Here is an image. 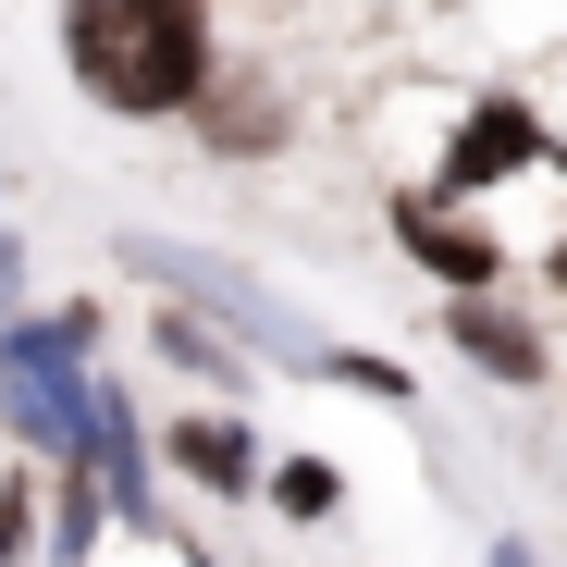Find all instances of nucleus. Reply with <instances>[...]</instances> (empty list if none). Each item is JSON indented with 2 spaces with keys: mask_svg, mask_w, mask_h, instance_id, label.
Masks as SVG:
<instances>
[{
  "mask_svg": "<svg viewBox=\"0 0 567 567\" xmlns=\"http://www.w3.org/2000/svg\"><path fill=\"white\" fill-rule=\"evenodd\" d=\"M62 62L112 124H173L223 74L210 0H62Z\"/></svg>",
  "mask_w": 567,
  "mask_h": 567,
  "instance_id": "1",
  "label": "nucleus"
},
{
  "mask_svg": "<svg viewBox=\"0 0 567 567\" xmlns=\"http://www.w3.org/2000/svg\"><path fill=\"white\" fill-rule=\"evenodd\" d=\"M86 346H100V309H50L0 333V420H13L25 456H86Z\"/></svg>",
  "mask_w": 567,
  "mask_h": 567,
  "instance_id": "2",
  "label": "nucleus"
},
{
  "mask_svg": "<svg viewBox=\"0 0 567 567\" xmlns=\"http://www.w3.org/2000/svg\"><path fill=\"white\" fill-rule=\"evenodd\" d=\"M555 136H543V112L530 100H468L456 112V136H444V198H482V185H506V173H530Z\"/></svg>",
  "mask_w": 567,
  "mask_h": 567,
  "instance_id": "3",
  "label": "nucleus"
},
{
  "mask_svg": "<svg viewBox=\"0 0 567 567\" xmlns=\"http://www.w3.org/2000/svg\"><path fill=\"white\" fill-rule=\"evenodd\" d=\"M395 247L444 284V297H494V271H506V247L468 223V210H444V198H395Z\"/></svg>",
  "mask_w": 567,
  "mask_h": 567,
  "instance_id": "4",
  "label": "nucleus"
},
{
  "mask_svg": "<svg viewBox=\"0 0 567 567\" xmlns=\"http://www.w3.org/2000/svg\"><path fill=\"white\" fill-rule=\"evenodd\" d=\"M161 456H173L198 494H223V506H259V432H247L235 408H185V420H161Z\"/></svg>",
  "mask_w": 567,
  "mask_h": 567,
  "instance_id": "5",
  "label": "nucleus"
},
{
  "mask_svg": "<svg viewBox=\"0 0 567 567\" xmlns=\"http://www.w3.org/2000/svg\"><path fill=\"white\" fill-rule=\"evenodd\" d=\"M432 321H444V346H456L468 370H494V383H518V395H543V383H555V346H543L518 309H494V297H444Z\"/></svg>",
  "mask_w": 567,
  "mask_h": 567,
  "instance_id": "6",
  "label": "nucleus"
},
{
  "mask_svg": "<svg viewBox=\"0 0 567 567\" xmlns=\"http://www.w3.org/2000/svg\"><path fill=\"white\" fill-rule=\"evenodd\" d=\"M198 112H210V148H284V100H271V86H247V74H210Z\"/></svg>",
  "mask_w": 567,
  "mask_h": 567,
  "instance_id": "7",
  "label": "nucleus"
},
{
  "mask_svg": "<svg viewBox=\"0 0 567 567\" xmlns=\"http://www.w3.org/2000/svg\"><path fill=\"white\" fill-rule=\"evenodd\" d=\"M148 346H161L173 370H198V383H247V346H235V333H210L198 309H148Z\"/></svg>",
  "mask_w": 567,
  "mask_h": 567,
  "instance_id": "8",
  "label": "nucleus"
},
{
  "mask_svg": "<svg viewBox=\"0 0 567 567\" xmlns=\"http://www.w3.org/2000/svg\"><path fill=\"white\" fill-rule=\"evenodd\" d=\"M259 494H271V518L321 530V518L346 506V468H333V456H271V468H259Z\"/></svg>",
  "mask_w": 567,
  "mask_h": 567,
  "instance_id": "9",
  "label": "nucleus"
},
{
  "mask_svg": "<svg viewBox=\"0 0 567 567\" xmlns=\"http://www.w3.org/2000/svg\"><path fill=\"white\" fill-rule=\"evenodd\" d=\"M309 370H333V383H358V395H383V408H408V395H420V383H408L395 358H358V346H321Z\"/></svg>",
  "mask_w": 567,
  "mask_h": 567,
  "instance_id": "10",
  "label": "nucleus"
},
{
  "mask_svg": "<svg viewBox=\"0 0 567 567\" xmlns=\"http://www.w3.org/2000/svg\"><path fill=\"white\" fill-rule=\"evenodd\" d=\"M25 530H38V494L13 482V494H0V567H13V555H25Z\"/></svg>",
  "mask_w": 567,
  "mask_h": 567,
  "instance_id": "11",
  "label": "nucleus"
},
{
  "mask_svg": "<svg viewBox=\"0 0 567 567\" xmlns=\"http://www.w3.org/2000/svg\"><path fill=\"white\" fill-rule=\"evenodd\" d=\"M13 284H25V247H13V235H0V297H13Z\"/></svg>",
  "mask_w": 567,
  "mask_h": 567,
  "instance_id": "12",
  "label": "nucleus"
},
{
  "mask_svg": "<svg viewBox=\"0 0 567 567\" xmlns=\"http://www.w3.org/2000/svg\"><path fill=\"white\" fill-rule=\"evenodd\" d=\"M543 271H555V297H567V235H555V259H543Z\"/></svg>",
  "mask_w": 567,
  "mask_h": 567,
  "instance_id": "13",
  "label": "nucleus"
}]
</instances>
